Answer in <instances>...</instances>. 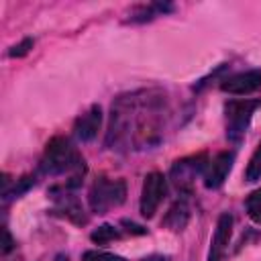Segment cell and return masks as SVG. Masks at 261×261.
<instances>
[{
	"mask_svg": "<svg viewBox=\"0 0 261 261\" xmlns=\"http://www.w3.org/2000/svg\"><path fill=\"white\" fill-rule=\"evenodd\" d=\"M159 114H161L159 96L155 98H151V94L120 96L112 104L106 145L112 149L114 145H124V143L149 145L159 135Z\"/></svg>",
	"mask_w": 261,
	"mask_h": 261,
	"instance_id": "cell-1",
	"label": "cell"
},
{
	"mask_svg": "<svg viewBox=\"0 0 261 261\" xmlns=\"http://www.w3.org/2000/svg\"><path fill=\"white\" fill-rule=\"evenodd\" d=\"M39 169L45 175H67L65 186L73 190L75 186H80L86 165H84L82 155L77 153V149L71 145L69 139L53 137L45 147Z\"/></svg>",
	"mask_w": 261,
	"mask_h": 261,
	"instance_id": "cell-2",
	"label": "cell"
},
{
	"mask_svg": "<svg viewBox=\"0 0 261 261\" xmlns=\"http://www.w3.org/2000/svg\"><path fill=\"white\" fill-rule=\"evenodd\" d=\"M124 198H126L124 179L100 177L90 186V192H88V204L96 214H106L108 210L120 206Z\"/></svg>",
	"mask_w": 261,
	"mask_h": 261,
	"instance_id": "cell-3",
	"label": "cell"
},
{
	"mask_svg": "<svg viewBox=\"0 0 261 261\" xmlns=\"http://www.w3.org/2000/svg\"><path fill=\"white\" fill-rule=\"evenodd\" d=\"M206 167H208L206 153L190 155V157L177 159V161L171 165L169 177H171L173 186H175V188H177L181 194H190V192L194 190L196 177H198V175H204Z\"/></svg>",
	"mask_w": 261,
	"mask_h": 261,
	"instance_id": "cell-4",
	"label": "cell"
},
{
	"mask_svg": "<svg viewBox=\"0 0 261 261\" xmlns=\"http://www.w3.org/2000/svg\"><path fill=\"white\" fill-rule=\"evenodd\" d=\"M261 102L259 100H230L224 106L226 112V137L232 141H239L249 126V120L255 112V108H259Z\"/></svg>",
	"mask_w": 261,
	"mask_h": 261,
	"instance_id": "cell-5",
	"label": "cell"
},
{
	"mask_svg": "<svg viewBox=\"0 0 261 261\" xmlns=\"http://www.w3.org/2000/svg\"><path fill=\"white\" fill-rule=\"evenodd\" d=\"M165 192H167V184H165L163 173L151 171L145 177L143 190H141V214L145 218H151L157 212L161 200L165 198Z\"/></svg>",
	"mask_w": 261,
	"mask_h": 261,
	"instance_id": "cell-6",
	"label": "cell"
},
{
	"mask_svg": "<svg viewBox=\"0 0 261 261\" xmlns=\"http://www.w3.org/2000/svg\"><path fill=\"white\" fill-rule=\"evenodd\" d=\"M261 88V71L259 69H249L241 71L234 75H228L220 82V90L232 96H247L253 94Z\"/></svg>",
	"mask_w": 261,
	"mask_h": 261,
	"instance_id": "cell-7",
	"label": "cell"
},
{
	"mask_svg": "<svg viewBox=\"0 0 261 261\" xmlns=\"http://www.w3.org/2000/svg\"><path fill=\"white\" fill-rule=\"evenodd\" d=\"M232 234V216L228 212H222L218 216L212 241H210V253H208V261H222L224 253L228 249V241Z\"/></svg>",
	"mask_w": 261,
	"mask_h": 261,
	"instance_id": "cell-8",
	"label": "cell"
},
{
	"mask_svg": "<svg viewBox=\"0 0 261 261\" xmlns=\"http://www.w3.org/2000/svg\"><path fill=\"white\" fill-rule=\"evenodd\" d=\"M232 161H234V153L232 151H222L218 153L206 167L204 171V186L208 190H216L224 184L230 167H232Z\"/></svg>",
	"mask_w": 261,
	"mask_h": 261,
	"instance_id": "cell-9",
	"label": "cell"
},
{
	"mask_svg": "<svg viewBox=\"0 0 261 261\" xmlns=\"http://www.w3.org/2000/svg\"><path fill=\"white\" fill-rule=\"evenodd\" d=\"M51 194H53V200H55V204H57V212H61L63 216H67L71 222H75V224H86V214H84V208H82V204H80V200L73 196V194H69V188L67 186H63V188H53L51 190Z\"/></svg>",
	"mask_w": 261,
	"mask_h": 261,
	"instance_id": "cell-10",
	"label": "cell"
},
{
	"mask_svg": "<svg viewBox=\"0 0 261 261\" xmlns=\"http://www.w3.org/2000/svg\"><path fill=\"white\" fill-rule=\"evenodd\" d=\"M100 124H102V108H100L98 104H94V106H90L84 114L77 116V120H75V124H73V135H75L80 141L88 143V141H92V139L98 135Z\"/></svg>",
	"mask_w": 261,
	"mask_h": 261,
	"instance_id": "cell-11",
	"label": "cell"
},
{
	"mask_svg": "<svg viewBox=\"0 0 261 261\" xmlns=\"http://www.w3.org/2000/svg\"><path fill=\"white\" fill-rule=\"evenodd\" d=\"M190 206H188V202L181 198V200H177V202H173L171 204V208L167 210V214L163 216V220H161V224L165 226V228H169V230H184L186 228V224L190 222Z\"/></svg>",
	"mask_w": 261,
	"mask_h": 261,
	"instance_id": "cell-12",
	"label": "cell"
},
{
	"mask_svg": "<svg viewBox=\"0 0 261 261\" xmlns=\"http://www.w3.org/2000/svg\"><path fill=\"white\" fill-rule=\"evenodd\" d=\"M171 10V4H161V2H155V4H143V6H137L133 12H130V22H145V20H151L159 14H165Z\"/></svg>",
	"mask_w": 261,
	"mask_h": 261,
	"instance_id": "cell-13",
	"label": "cell"
},
{
	"mask_svg": "<svg viewBox=\"0 0 261 261\" xmlns=\"http://www.w3.org/2000/svg\"><path fill=\"white\" fill-rule=\"evenodd\" d=\"M90 239H92L96 245H108V243L120 239V230H118L114 224H102V226H98V228L90 234Z\"/></svg>",
	"mask_w": 261,
	"mask_h": 261,
	"instance_id": "cell-14",
	"label": "cell"
},
{
	"mask_svg": "<svg viewBox=\"0 0 261 261\" xmlns=\"http://www.w3.org/2000/svg\"><path fill=\"white\" fill-rule=\"evenodd\" d=\"M245 208H247L249 218H251L253 222L261 224V188L255 190V192H251V194L247 196V200H245Z\"/></svg>",
	"mask_w": 261,
	"mask_h": 261,
	"instance_id": "cell-15",
	"label": "cell"
},
{
	"mask_svg": "<svg viewBox=\"0 0 261 261\" xmlns=\"http://www.w3.org/2000/svg\"><path fill=\"white\" fill-rule=\"evenodd\" d=\"M245 179L247 181H257L261 179V145L255 149V153L251 155L247 169H245Z\"/></svg>",
	"mask_w": 261,
	"mask_h": 261,
	"instance_id": "cell-16",
	"label": "cell"
},
{
	"mask_svg": "<svg viewBox=\"0 0 261 261\" xmlns=\"http://www.w3.org/2000/svg\"><path fill=\"white\" fill-rule=\"evenodd\" d=\"M82 261H126V259L114 253H106V251H86Z\"/></svg>",
	"mask_w": 261,
	"mask_h": 261,
	"instance_id": "cell-17",
	"label": "cell"
},
{
	"mask_svg": "<svg viewBox=\"0 0 261 261\" xmlns=\"http://www.w3.org/2000/svg\"><path fill=\"white\" fill-rule=\"evenodd\" d=\"M31 49H33V39H22L18 45H14V47L8 51V55H10V57H22V55H27Z\"/></svg>",
	"mask_w": 261,
	"mask_h": 261,
	"instance_id": "cell-18",
	"label": "cell"
},
{
	"mask_svg": "<svg viewBox=\"0 0 261 261\" xmlns=\"http://www.w3.org/2000/svg\"><path fill=\"white\" fill-rule=\"evenodd\" d=\"M120 226H124V230H126L128 234H145V232H147V228H143L141 224H135V222H130V220H120Z\"/></svg>",
	"mask_w": 261,
	"mask_h": 261,
	"instance_id": "cell-19",
	"label": "cell"
},
{
	"mask_svg": "<svg viewBox=\"0 0 261 261\" xmlns=\"http://www.w3.org/2000/svg\"><path fill=\"white\" fill-rule=\"evenodd\" d=\"M2 249H4V253H8L12 249V239H10V232L6 228H4V247Z\"/></svg>",
	"mask_w": 261,
	"mask_h": 261,
	"instance_id": "cell-20",
	"label": "cell"
},
{
	"mask_svg": "<svg viewBox=\"0 0 261 261\" xmlns=\"http://www.w3.org/2000/svg\"><path fill=\"white\" fill-rule=\"evenodd\" d=\"M141 261H169L167 255H149V257H143Z\"/></svg>",
	"mask_w": 261,
	"mask_h": 261,
	"instance_id": "cell-21",
	"label": "cell"
},
{
	"mask_svg": "<svg viewBox=\"0 0 261 261\" xmlns=\"http://www.w3.org/2000/svg\"><path fill=\"white\" fill-rule=\"evenodd\" d=\"M57 261H67V255H65V257H63V255H59V257H57Z\"/></svg>",
	"mask_w": 261,
	"mask_h": 261,
	"instance_id": "cell-22",
	"label": "cell"
}]
</instances>
